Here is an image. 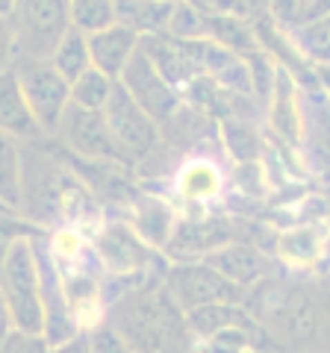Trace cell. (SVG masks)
Listing matches in <instances>:
<instances>
[{
  "mask_svg": "<svg viewBox=\"0 0 330 353\" xmlns=\"http://www.w3.org/2000/svg\"><path fill=\"white\" fill-rule=\"evenodd\" d=\"M324 250V233L318 227H292L278 236V256L289 265H313Z\"/></svg>",
  "mask_w": 330,
  "mask_h": 353,
  "instance_id": "20",
  "label": "cell"
},
{
  "mask_svg": "<svg viewBox=\"0 0 330 353\" xmlns=\"http://www.w3.org/2000/svg\"><path fill=\"white\" fill-rule=\"evenodd\" d=\"M222 192V171L210 159L186 162L177 174V194L189 203H206Z\"/></svg>",
  "mask_w": 330,
  "mask_h": 353,
  "instance_id": "18",
  "label": "cell"
},
{
  "mask_svg": "<svg viewBox=\"0 0 330 353\" xmlns=\"http://www.w3.org/2000/svg\"><path fill=\"white\" fill-rule=\"evenodd\" d=\"M68 12H71V27L86 32V36L113 27L118 21L115 0H68Z\"/></svg>",
  "mask_w": 330,
  "mask_h": 353,
  "instance_id": "25",
  "label": "cell"
},
{
  "mask_svg": "<svg viewBox=\"0 0 330 353\" xmlns=\"http://www.w3.org/2000/svg\"><path fill=\"white\" fill-rule=\"evenodd\" d=\"M50 353H92L89 347V333H80V336H74L68 341H62V345H57Z\"/></svg>",
  "mask_w": 330,
  "mask_h": 353,
  "instance_id": "32",
  "label": "cell"
},
{
  "mask_svg": "<svg viewBox=\"0 0 330 353\" xmlns=\"http://www.w3.org/2000/svg\"><path fill=\"white\" fill-rule=\"evenodd\" d=\"M186 321H189L192 336L204 341L227 327H254L257 318L251 315V309H245V303H210L186 312Z\"/></svg>",
  "mask_w": 330,
  "mask_h": 353,
  "instance_id": "16",
  "label": "cell"
},
{
  "mask_svg": "<svg viewBox=\"0 0 330 353\" xmlns=\"http://www.w3.org/2000/svg\"><path fill=\"white\" fill-rule=\"evenodd\" d=\"M18 41V57L50 59L59 39L71 30L68 0H15L9 12Z\"/></svg>",
  "mask_w": 330,
  "mask_h": 353,
  "instance_id": "4",
  "label": "cell"
},
{
  "mask_svg": "<svg viewBox=\"0 0 330 353\" xmlns=\"http://www.w3.org/2000/svg\"><path fill=\"white\" fill-rule=\"evenodd\" d=\"M0 289L15 330L45 333V297H41L39 241L30 233L15 236L0 250Z\"/></svg>",
  "mask_w": 330,
  "mask_h": 353,
  "instance_id": "2",
  "label": "cell"
},
{
  "mask_svg": "<svg viewBox=\"0 0 330 353\" xmlns=\"http://www.w3.org/2000/svg\"><path fill=\"white\" fill-rule=\"evenodd\" d=\"M12 330V318H9V306H6V297H3V289H0V341L3 336Z\"/></svg>",
  "mask_w": 330,
  "mask_h": 353,
  "instance_id": "34",
  "label": "cell"
},
{
  "mask_svg": "<svg viewBox=\"0 0 330 353\" xmlns=\"http://www.w3.org/2000/svg\"><path fill=\"white\" fill-rule=\"evenodd\" d=\"M12 71L18 77V85H21V92H24L39 127L45 130L48 139H53L65 109L71 103V83L53 68L50 59L18 57Z\"/></svg>",
  "mask_w": 330,
  "mask_h": 353,
  "instance_id": "5",
  "label": "cell"
},
{
  "mask_svg": "<svg viewBox=\"0 0 330 353\" xmlns=\"http://www.w3.org/2000/svg\"><path fill=\"white\" fill-rule=\"evenodd\" d=\"M254 130H248V127H242V124H224V141H227V148L233 150V157L236 159H254V153H257V141L254 136H251Z\"/></svg>",
  "mask_w": 330,
  "mask_h": 353,
  "instance_id": "29",
  "label": "cell"
},
{
  "mask_svg": "<svg viewBox=\"0 0 330 353\" xmlns=\"http://www.w3.org/2000/svg\"><path fill=\"white\" fill-rule=\"evenodd\" d=\"M9 215H15V209L9 206V203H3V201H0V218H9Z\"/></svg>",
  "mask_w": 330,
  "mask_h": 353,
  "instance_id": "36",
  "label": "cell"
},
{
  "mask_svg": "<svg viewBox=\"0 0 330 353\" xmlns=\"http://www.w3.org/2000/svg\"><path fill=\"white\" fill-rule=\"evenodd\" d=\"M271 12L280 21H289V24H298L307 15V0H269Z\"/></svg>",
  "mask_w": 330,
  "mask_h": 353,
  "instance_id": "31",
  "label": "cell"
},
{
  "mask_svg": "<svg viewBox=\"0 0 330 353\" xmlns=\"http://www.w3.org/2000/svg\"><path fill=\"white\" fill-rule=\"evenodd\" d=\"M304 50L318 62H330V15L327 18H313L304 27Z\"/></svg>",
  "mask_w": 330,
  "mask_h": 353,
  "instance_id": "27",
  "label": "cell"
},
{
  "mask_svg": "<svg viewBox=\"0 0 330 353\" xmlns=\"http://www.w3.org/2000/svg\"><path fill=\"white\" fill-rule=\"evenodd\" d=\"M118 83L127 88V94L145 109V112L157 121V124H168L180 109V92L162 77L157 62L151 59V53L139 44L133 59L127 62V68L121 71Z\"/></svg>",
  "mask_w": 330,
  "mask_h": 353,
  "instance_id": "9",
  "label": "cell"
},
{
  "mask_svg": "<svg viewBox=\"0 0 330 353\" xmlns=\"http://www.w3.org/2000/svg\"><path fill=\"white\" fill-rule=\"evenodd\" d=\"M201 262L213 265L218 274H224L230 283L242 285V289H251L260 280H266V274L271 268L266 253L251 245H242V241H227V245L215 248L213 253H206Z\"/></svg>",
  "mask_w": 330,
  "mask_h": 353,
  "instance_id": "14",
  "label": "cell"
},
{
  "mask_svg": "<svg viewBox=\"0 0 330 353\" xmlns=\"http://www.w3.org/2000/svg\"><path fill=\"white\" fill-rule=\"evenodd\" d=\"M50 65L57 68L65 80H77L83 71L92 68V53H89V36L80 32L77 27H71L65 36L59 39V44L50 53Z\"/></svg>",
  "mask_w": 330,
  "mask_h": 353,
  "instance_id": "19",
  "label": "cell"
},
{
  "mask_svg": "<svg viewBox=\"0 0 330 353\" xmlns=\"http://www.w3.org/2000/svg\"><path fill=\"white\" fill-rule=\"evenodd\" d=\"M236 241V230L224 218H197V221H177L165 241V253L180 262H197L215 248Z\"/></svg>",
  "mask_w": 330,
  "mask_h": 353,
  "instance_id": "11",
  "label": "cell"
},
{
  "mask_svg": "<svg viewBox=\"0 0 330 353\" xmlns=\"http://www.w3.org/2000/svg\"><path fill=\"white\" fill-rule=\"evenodd\" d=\"M53 141H59L68 153L89 162H121L113 132L106 127L104 109H83L77 103H68L57 132H53Z\"/></svg>",
  "mask_w": 330,
  "mask_h": 353,
  "instance_id": "8",
  "label": "cell"
},
{
  "mask_svg": "<svg viewBox=\"0 0 330 353\" xmlns=\"http://www.w3.org/2000/svg\"><path fill=\"white\" fill-rule=\"evenodd\" d=\"M104 118L121 153V162H142L153 153L159 141V124L127 94L121 83H115L113 97L104 106Z\"/></svg>",
  "mask_w": 330,
  "mask_h": 353,
  "instance_id": "7",
  "label": "cell"
},
{
  "mask_svg": "<svg viewBox=\"0 0 330 353\" xmlns=\"http://www.w3.org/2000/svg\"><path fill=\"white\" fill-rule=\"evenodd\" d=\"M133 353H195L186 312L162 283H145L115 297L106 321Z\"/></svg>",
  "mask_w": 330,
  "mask_h": 353,
  "instance_id": "1",
  "label": "cell"
},
{
  "mask_svg": "<svg viewBox=\"0 0 330 353\" xmlns=\"http://www.w3.org/2000/svg\"><path fill=\"white\" fill-rule=\"evenodd\" d=\"M271 294L274 297H260V312H254L257 318V324H269L271 330H278V333L283 339H289V341H298V339H307L313 333V324H316V315H313V306L310 301H307L304 294L298 292H286V289H278L274 292V285H271Z\"/></svg>",
  "mask_w": 330,
  "mask_h": 353,
  "instance_id": "12",
  "label": "cell"
},
{
  "mask_svg": "<svg viewBox=\"0 0 330 353\" xmlns=\"http://www.w3.org/2000/svg\"><path fill=\"white\" fill-rule=\"evenodd\" d=\"M177 0H115L118 24H127L139 36H157L168 30V18Z\"/></svg>",
  "mask_w": 330,
  "mask_h": 353,
  "instance_id": "17",
  "label": "cell"
},
{
  "mask_svg": "<svg viewBox=\"0 0 330 353\" xmlns=\"http://www.w3.org/2000/svg\"><path fill=\"white\" fill-rule=\"evenodd\" d=\"M327 15H330V0H307V15H304V21L327 18Z\"/></svg>",
  "mask_w": 330,
  "mask_h": 353,
  "instance_id": "33",
  "label": "cell"
},
{
  "mask_svg": "<svg viewBox=\"0 0 330 353\" xmlns=\"http://www.w3.org/2000/svg\"><path fill=\"white\" fill-rule=\"evenodd\" d=\"M142 36L136 30H130L127 24H115L106 30H97L89 36V53H92V65L97 71H104L106 77L118 80L121 71L127 68V62L133 59V53L139 50Z\"/></svg>",
  "mask_w": 330,
  "mask_h": 353,
  "instance_id": "15",
  "label": "cell"
},
{
  "mask_svg": "<svg viewBox=\"0 0 330 353\" xmlns=\"http://www.w3.org/2000/svg\"><path fill=\"white\" fill-rule=\"evenodd\" d=\"M21 162H24V180H21L18 212H24L36 224H50L62 209H68V201L80 192V185L59 162L41 153L39 145H21Z\"/></svg>",
  "mask_w": 330,
  "mask_h": 353,
  "instance_id": "3",
  "label": "cell"
},
{
  "mask_svg": "<svg viewBox=\"0 0 330 353\" xmlns=\"http://www.w3.org/2000/svg\"><path fill=\"white\" fill-rule=\"evenodd\" d=\"M254 339H257V324L227 327V330H218L215 336L204 339V345H206V353H248L254 347Z\"/></svg>",
  "mask_w": 330,
  "mask_h": 353,
  "instance_id": "26",
  "label": "cell"
},
{
  "mask_svg": "<svg viewBox=\"0 0 330 353\" xmlns=\"http://www.w3.org/2000/svg\"><path fill=\"white\" fill-rule=\"evenodd\" d=\"M15 6V0H0V15H9Z\"/></svg>",
  "mask_w": 330,
  "mask_h": 353,
  "instance_id": "35",
  "label": "cell"
},
{
  "mask_svg": "<svg viewBox=\"0 0 330 353\" xmlns=\"http://www.w3.org/2000/svg\"><path fill=\"white\" fill-rule=\"evenodd\" d=\"M0 132L12 136L21 145H41V141H48L45 130L39 127L24 92H21L12 68L0 71Z\"/></svg>",
  "mask_w": 330,
  "mask_h": 353,
  "instance_id": "13",
  "label": "cell"
},
{
  "mask_svg": "<svg viewBox=\"0 0 330 353\" xmlns=\"http://www.w3.org/2000/svg\"><path fill=\"white\" fill-rule=\"evenodd\" d=\"M95 256L113 277H142L153 259V250L136 227L106 224L95 239Z\"/></svg>",
  "mask_w": 330,
  "mask_h": 353,
  "instance_id": "10",
  "label": "cell"
},
{
  "mask_svg": "<svg viewBox=\"0 0 330 353\" xmlns=\"http://www.w3.org/2000/svg\"><path fill=\"white\" fill-rule=\"evenodd\" d=\"M118 80L106 77L104 71H97L95 65L89 71H83L77 80H71V103L83 109H104L113 97V88Z\"/></svg>",
  "mask_w": 330,
  "mask_h": 353,
  "instance_id": "23",
  "label": "cell"
},
{
  "mask_svg": "<svg viewBox=\"0 0 330 353\" xmlns=\"http://www.w3.org/2000/svg\"><path fill=\"white\" fill-rule=\"evenodd\" d=\"M174 212L162 201H142L136 206V218H133V227L139 230V236L148 241L151 248H165L171 230H174Z\"/></svg>",
  "mask_w": 330,
  "mask_h": 353,
  "instance_id": "22",
  "label": "cell"
},
{
  "mask_svg": "<svg viewBox=\"0 0 330 353\" xmlns=\"http://www.w3.org/2000/svg\"><path fill=\"white\" fill-rule=\"evenodd\" d=\"M165 32H168L171 39H183V41L210 39V15H206L201 6H195L192 0H177Z\"/></svg>",
  "mask_w": 330,
  "mask_h": 353,
  "instance_id": "24",
  "label": "cell"
},
{
  "mask_svg": "<svg viewBox=\"0 0 330 353\" xmlns=\"http://www.w3.org/2000/svg\"><path fill=\"white\" fill-rule=\"evenodd\" d=\"M18 59V41H15V30L9 15H0V71L12 68Z\"/></svg>",
  "mask_w": 330,
  "mask_h": 353,
  "instance_id": "30",
  "label": "cell"
},
{
  "mask_svg": "<svg viewBox=\"0 0 330 353\" xmlns=\"http://www.w3.org/2000/svg\"><path fill=\"white\" fill-rule=\"evenodd\" d=\"M53 345L45 333H27V330H9L0 341V353H50Z\"/></svg>",
  "mask_w": 330,
  "mask_h": 353,
  "instance_id": "28",
  "label": "cell"
},
{
  "mask_svg": "<svg viewBox=\"0 0 330 353\" xmlns=\"http://www.w3.org/2000/svg\"><path fill=\"white\" fill-rule=\"evenodd\" d=\"M162 285L183 312H192V309L210 303H248V289L230 283L224 274H218L213 265L201 259L171 265L162 277Z\"/></svg>",
  "mask_w": 330,
  "mask_h": 353,
  "instance_id": "6",
  "label": "cell"
},
{
  "mask_svg": "<svg viewBox=\"0 0 330 353\" xmlns=\"http://www.w3.org/2000/svg\"><path fill=\"white\" fill-rule=\"evenodd\" d=\"M21 180H24V162H21V141L0 132V201L18 212L21 209Z\"/></svg>",
  "mask_w": 330,
  "mask_h": 353,
  "instance_id": "21",
  "label": "cell"
}]
</instances>
